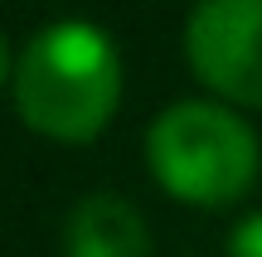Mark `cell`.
Masks as SVG:
<instances>
[{
    "instance_id": "obj_1",
    "label": "cell",
    "mask_w": 262,
    "mask_h": 257,
    "mask_svg": "<svg viewBox=\"0 0 262 257\" xmlns=\"http://www.w3.org/2000/svg\"><path fill=\"white\" fill-rule=\"evenodd\" d=\"M122 49L93 19H49L15 54V116L49 146H93L122 107Z\"/></svg>"
},
{
    "instance_id": "obj_2",
    "label": "cell",
    "mask_w": 262,
    "mask_h": 257,
    "mask_svg": "<svg viewBox=\"0 0 262 257\" xmlns=\"http://www.w3.org/2000/svg\"><path fill=\"white\" fill-rule=\"evenodd\" d=\"M146 170L175 204L233 209L257 190L262 141L238 107L214 97H180L146 126Z\"/></svg>"
},
{
    "instance_id": "obj_3",
    "label": "cell",
    "mask_w": 262,
    "mask_h": 257,
    "mask_svg": "<svg viewBox=\"0 0 262 257\" xmlns=\"http://www.w3.org/2000/svg\"><path fill=\"white\" fill-rule=\"evenodd\" d=\"M185 63L214 102L262 112V0H199L185 19Z\"/></svg>"
},
{
    "instance_id": "obj_4",
    "label": "cell",
    "mask_w": 262,
    "mask_h": 257,
    "mask_svg": "<svg viewBox=\"0 0 262 257\" xmlns=\"http://www.w3.org/2000/svg\"><path fill=\"white\" fill-rule=\"evenodd\" d=\"M63 257H156V233L136 199L117 190H93L63 214Z\"/></svg>"
},
{
    "instance_id": "obj_5",
    "label": "cell",
    "mask_w": 262,
    "mask_h": 257,
    "mask_svg": "<svg viewBox=\"0 0 262 257\" xmlns=\"http://www.w3.org/2000/svg\"><path fill=\"white\" fill-rule=\"evenodd\" d=\"M224 252L228 257H262V209H248L233 219V228L224 238Z\"/></svg>"
},
{
    "instance_id": "obj_6",
    "label": "cell",
    "mask_w": 262,
    "mask_h": 257,
    "mask_svg": "<svg viewBox=\"0 0 262 257\" xmlns=\"http://www.w3.org/2000/svg\"><path fill=\"white\" fill-rule=\"evenodd\" d=\"M10 78H15V49H10V39L0 34V87H10Z\"/></svg>"
}]
</instances>
